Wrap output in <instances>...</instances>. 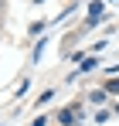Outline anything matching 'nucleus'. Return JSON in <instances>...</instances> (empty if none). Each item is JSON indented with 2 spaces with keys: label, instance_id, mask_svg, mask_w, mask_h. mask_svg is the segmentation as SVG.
Instances as JSON below:
<instances>
[{
  "label": "nucleus",
  "instance_id": "nucleus-1",
  "mask_svg": "<svg viewBox=\"0 0 119 126\" xmlns=\"http://www.w3.org/2000/svg\"><path fill=\"white\" fill-rule=\"evenodd\" d=\"M58 119H61V126H75V123H78V116H75V112H68V109L58 112Z\"/></svg>",
  "mask_w": 119,
  "mask_h": 126
},
{
  "label": "nucleus",
  "instance_id": "nucleus-2",
  "mask_svg": "<svg viewBox=\"0 0 119 126\" xmlns=\"http://www.w3.org/2000/svg\"><path fill=\"white\" fill-rule=\"evenodd\" d=\"M105 92H112V95H119V82H109V85H105Z\"/></svg>",
  "mask_w": 119,
  "mask_h": 126
},
{
  "label": "nucleus",
  "instance_id": "nucleus-3",
  "mask_svg": "<svg viewBox=\"0 0 119 126\" xmlns=\"http://www.w3.org/2000/svg\"><path fill=\"white\" fill-rule=\"evenodd\" d=\"M34 3H44V0H34Z\"/></svg>",
  "mask_w": 119,
  "mask_h": 126
}]
</instances>
